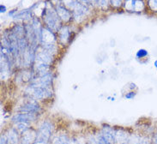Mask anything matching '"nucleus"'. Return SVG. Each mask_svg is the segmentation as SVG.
<instances>
[{"label":"nucleus","mask_w":157,"mask_h":144,"mask_svg":"<svg viewBox=\"0 0 157 144\" xmlns=\"http://www.w3.org/2000/svg\"><path fill=\"white\" fill-rule=\"evenodd\" d=\"M45 22L47 24V28L52 30V32L59 31L60 18L58 13L54 9H46L45 10Z\"/></svg>","instance_id":"nucleus-1"},{"label":"nucleus","mask_w":157,"mask_h":144,"mask_svg":"<svg viewBox=\"0 0 157 144\" xmlns=\"http://www.w3.org/2000/svg\"><path fill=\"white\" fill-rule=\"evenodd\" d=\"M26 93L34 100H44L51 96L52 91L51 89H46L30 84L26 89Z\"/></svg>","instance_id":"nucleus-2"},{"label":"nucleus","mask_w":157,"mask_h":144,"mask_svg":"<svg viewBox=\"0 0 157 144\" xmlns=\"http://www.w3.org/2000/svg\"><path fill=\"white\" fill-rule=\"evenodd\" d=\"M52 131V126L49 122H45L41 124V126L39 129V131L37 132V138L36 142H46L49 141V138L51 136Z\"/></svg>","instance_id":"nucleus-3"},{"label":"nucleus","mask_w":157,"mask_h":144,"mask_svg":"<svg viewBox=\"0 0 157 144\" xmlns=\"http://www.w3.org/2000/svg\"><path fill=\"white\" fill-rule=\"evenodd\" d=\"M52 56L53 55L49 51L43 49L41 51H39L38 53H36L35 61H36V63L51 64V63L52 62Z\"/></svg>","instance_id":"nucleus-4"},{"label":"nucleus","mask_w":157,"mask_h":144,"mask_svg":"<svg viewBox=\"0 0 157 144\" xmlns=\"http://www.w3.org/2000/svg\"><path fill=\"white\" fill-rule=\"evenodd\" d=\"M19 110L22 112H29V113H37L40 111V106L37 104V102L34 100V99L29 101L25 103L23 106L20 107Z\"/></svg>","instance_id":"nucleus-5"},{"label":"nucleus","mask_w":157,"mask_h":144,"mask_svg":"<svg viewBox=\"0 0 157 144\" xmlns=\"http://www.w3.org/2000/svg\"><path fill=\"white\" fill-rule=\"evenodd\" d=\"M35 113H29V112H21L19 114L15 115L12 118V121L14 123H21V122H29L33 121L36 119Z\"/></svg>","instance_id":"nucleus-6"},{"label":"nucleus","mask_w":157,"mask_h":144,"mask_svg":"<svg viewBox=\"0 0 157 144\" xmlns=\"http://www.w3.org/2000/svg\"><path fill=\"white\" fill-rule=\"evenodd\" d=\"M114 131L110 126H105L102 129L101 135L108 144H114L115 137Z\"/></svg>","instance_id":"nucleus-7"},{"label":"nucleus","mask_w":157,"mask_h":144,"mask_svg":"<svg viewBox=\"0 0 157 144\" xmlns=\"http://www.w3.org/2000/svg\"><path fill=\"white\" fill-rule=\"evenodd\" d=\"M37 138V133L29 129L27 131L22 133V144H34Z\"/></svg>","instance_id":"nucleus-8"},{"label":"nucleus","mask_w":157,"mask_h":144,"mask_svg":"<svg viewBox=\"0 0 157 144\" xmlns=\"http://www.w3.org/2000/svg\"><path fill=\"white\" fill-rule=\"evenodd\" d=\"M56 11L58 13L60 20L65 21V22L71 20V14L70 10H69L66 7L59 5V6L57 7V9H56Z\"/></svg>","instance_id":"nucleus-9"},{"label":"nucleus","mask_w":157,"mask_h":144,"mask_svg":"<svg viewBox=\"0 0 157 144\" xmlns=\"http://www.w3.org/2000/svg\"><path fill=\"white\" fill-rule=\"evenodd\" d=\"M115 142L117 143H124L127 141V133L122 130H118L114 131Z\"/></svg>","instance_id":"nucleus-10"},{"label":"nucleus","mask_w":157,"mask_h":144,"mask_svg":"<svg viewBox=\"0 0 157 144\" xmlns=\"http://www.w3.org/2000/svg\"><path fill=\"white\" fill-rule=\"evenodd\" d=\"M8 144H17L18 142V134L16 129H12L6 134Z\"/></svg>","instance_id":"nucleus-11"},{"label":"nucleus","mask_w":157,"mask_h":144,"mask_svg":"<svg viewBox=\"0 0 157 144\" xmlns=\"http://www.w3.org/2000/svg\"><path fill=\"white\" fill-rule=\"evenodd\" d=\"M70 38V30L67 27H63L59 29V40L62 44H66Z\"/></svg>","instance_id":"nucleus-12"},{"label":"nucleus","mask_w":157,"mask_h":144,"mask_svg":"<svg viewBox=\"0 0 157 144\" xmlns=\"http://www.w3.org/2000/svg\"><path fill=\"white\" fill-rule=\"evenodd\" d=\"M29 123L28 122H21V123H17L16 124V130L17 131V132H20V133H24L25 131H27L29 127Z\"/></svg>","instance_id":"nucleus-13"},{"label":"nucleus","mask_w":157,"mask_h":144,"mask_svg":"<svg viewBox=\"0 0 157 144\" xmlns=\"http://www.w3.org/2000/svg\"><path fill=\"white\" fill-rule=\"evenodd\" d=\"M78 3H79L78 0H63L64 7H66L69 9H72V10L75 9Z\"/></svg>","instance_id":"nucleus-14"},{"label":"nucleus","mask_w":157,"mask_h":144,"mask_svg":"<svg viewBox=\"0 0 157 144\" xmlns=\"http://www.w3.org/2000/svg\"><path fill=\"white\" fill-rule=\"evenodd\" d=\"M53 144H71V142L69 141V139L64 136H61L59 137H58L55 141Z\"/></svg>","instance_id":"nucleus-15"},{"label":"nucleus","mask_w":157,"mask_h":144,"mask_svg":"<svg viewBox=\"0 0 157 144\" xmlns=\"http://www.w3.org/2000/svg\"><path fill=\"white\" fill-rule=\"evenodd\" d=\"M149 5L153 11H157V0H149Z\"/></svg>","instance_id":"nucleus-16"},{"label":"nucleus","mask_w":157,"mask_h":144,"mask_svg":"<svg viewBox=\"0 0 157 144\" xmlns=\"http://www.w3.org/2000/svg\"><path fill=\"white\" fill-rule=\"evenodd\" d=\"M111 4L115 7H119V6H121L122 1L121 0H111Z\"/></svg>","instance_id":"nucleus-17"},{"label":"nucleus","mask_w":157,"mask_h":144,"mask_svg":"<svg viewBox=\"0 0 157 144\" xmlns=\"http://www.w3.org/2000/svg\"><path fill=\"white\" fill-rule=\"evenodd\" d=\"M1 144H8V139L6 135L1 136Z\"/></svg>","instance_id":"nucleus-18"},{"label":"nucleus","mask_w":157,"mask_h":144,"mask_svg":"<svg viewBox=\"0 0 157 144\" xmlns=\"http://www.w3.org/2000/svg\"><path fill=\"white\" fill-rule=\"evenodd\" d=\"M81 4H91V2H92V0H80Z\"/></svg>","instance_id":"nucleus-19"},{"label":"nucleus","mask_w":157,"mask_h":144,"mask_svg":"<svg viewBox=\"0 0 157 144\" xmlns=\"http://www.w3.org/2000/svg\"><path fill=\"white\" fill-rule=\"evenodd\" d=\"M153 142H154V144H157V134H155V135H154Z\"/></svg>","instance_id":"nucleus-20"},{"label":"nucleus","mask_w":157,"mask_h":144,"mask_svg":"<svg viewBox=\"0 0 157 144\" xmlns=\"http://www.w3.org/2000/svg\"><path fill=\"white\" fill-rule=\"evenodd\" d=\"M1 12H5V6L1 5Z\"/></svg>","instance_id":"nucleus-21"},{"label":"nucleus","mask_w":157,"mask_h":144,"mask_svg":"<svg viewBox=\"0 0 157 144\" xmlns=\"http://www.w3.org/2000/svg\"><path fill=\"white\" fill-rule=\"evenodd\" d=\"M94 1H96V2H98V3H99V1H100V0H94Z\"/></svg>","instance_id":"nucleus-22"}]
</instances>
